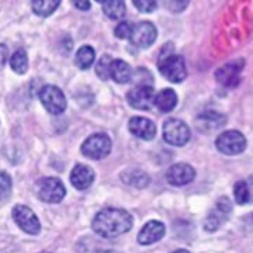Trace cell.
I'll return each instance as SVG.
<instances>
[{
    "label": "cell",
    "instance_id": "1",
    "mask_svg": "<svg viewBox=\"0 0 253 253\" xmlns=\"http://www.w3.org/2000/svg\"><path fill=\"white\" fill-rule=\"evenodd\" d=\"M134 224L131 214L123 208H104L91 222L93 231L101 238H116L126 234Z\"/></svg>",
    "mask_w": 253,
    "mask_h": 253
},
{
    "label": "cell",
    "instance_id": "2",
    "mask_svg": "<svg viewBox=\"0 0 253 253\" xmlns=\"http://www.w3.org/2000/svg\"><path fill=\"white\" fill-rule=\"evenodd\" d=\"M158 68L163 78H166L172 83H181L187 76L186 62L180 55H161L158 61Z\"/></svg>",
    "mask_w": 253,
    "mask_h": 253
},
{
    "label": "cell",
    "instance_id": "3",
    "mask_svg": "<svg viewBox=\"0 0 253 253\" xmlns=\"http://www.w3.org/2000/svg\"><path fill=\"white\" fill-rule=\"evenodd\" d=\"M111 138L104 132L90 135L82 144V154L93 161H100L109 156L111 152Z\"/></svg>",
    "mask_w": 253,
    "mask_h": 253
},
{
    "label": "cell",
    "instance_id": "4",
    "mask_svg": "<svg viewBox=\"0 0 253 253\" xmlns=\"http://www.w3.org/2000/svg\"><path fill=\"white\" fill-rule=\"evenodd\" d=\"M191 131L189 126L177 118H169L163 124V139L173 146H183L190 141Z\"/></svg>",
    "mask_w": 253,
    "mask_h": 253
},
{
    "label": "cell",
    "instance_id": "5",
    "mask_svg": "<svg viewBox=\"0 0 253 253\" xmlns=\"http://www.w3.org/2000/svg\"><path fill=\"white\" fill-rule=\"evenodd\" d=\"M36 191L38 199L44 203H49V204L62 201L65 194H66V189H65L63 183L56 177L41 179L37 183Z\"/></svg>",
    "mask_w": 253,
    "mask_h": 253
},
{
    "label": "cell",
    "instance_id": "6",
    "mask_svg": "<svg viewBox=\"0 0 253 253\" xmlns=\"http://www.w3.org/2000/svg\"><path fill=\"white\" fill-rule=\"evenodd\" d=\"M215 145H217L219 152L234 156V155L242 154L246 149V138L242 132L235 131V129H229L218 136Z\"/></svg>",
    "mask_w": 253,
    "mask_h": 253
},
{
    "label": "cell",
    "instance_id": "7",
    "mask_svg": "<svg viewBox=\"0 0 253 253\" xmlns=\"http://www.w3.org/2000/svg\"><path fill=\"white\" fill-rule=\"evenodd\" d=\"M40 100L46 111L54 116H59L66 110V97L63 91L52 84H46L40 90Z\"/></svg>",
    "mask_w": 253,
    "mask_h": 253
},
{
    "label": "cell",
    "instance_id": "8",
    "mask_svg": "<svg viewBox=\"0 0 253 253\" xmlns=\"http://www.w3.org/2000/svg\"><path fill=\"white\" fill-rule=\"evenodd\" d=\"M13 219L26 234L30 235H38L41 232V224L40 219L37 218L34 214V211L31 208H28L27 206H21L18 204L13 208Z\"/></svg>",
    "mask_w": 253,
    "mask_h": 253
},
{
    "label": "cell",
    "instance_id": "9",
    "mask_svg": "<svg viewBox=\"0 0 253 253\" xmlns=\"http://www.w3.org/2000/svg\"><path fill=\"white\" fill-rule=\"evenodd\" d=\"M156 93L151 84H138L126 94V100L131 107L136 110H149L155 106Z\"/></svg>",
    "mask_w": 253,
    "mask_h": 253
},
{
    "label": "cell",
    "instance_id": "10",
    "mask_svg": "<svg viewBox=\"0 0 253 253\" xmlns=\"http://www.w3.org/2000/svg\"><path fill=\"white\" fill-rule=\"evenodd\" d=\"M156 36H158L156 27L151 21H141L132 27L129 41L132 45L138 46V48H148L154 44Z\"/></svg>",
    "mask_w": 253,
    "mask_h": 253
},
{
    "label": "cell",
    "instance_id": "11",
    "mask_svg": "<svg viewBox=\"0 0 253 253\" xmlns=\"http://www.w3.org/2000/svg\"><path fill=\"white\" fill-rule=\"evenodd\" d=\"M245 61L244 59H238L235 62L226 63L224 66L218 68L215 72V79L218 83L228 86V87H234L241 81V72L244 69Z\"/></svg>",
    "mask_w": 253,
    "mask_h": 253
},
{
    "label": "cell",
    "instance_id": "12",
    "mask_svg": "<svg viewBox=\"0 0 253 253\" xmlns=\"http://www.w3.org/2000/svg\"><path fill=\"white\" fill-rule=\"evenodd\" d=\"M196 177V170L189 163H176L170 166L166 172V180L172 186H186Z\"/></svg>",
    "mask_w": 253,
    "mask_h": 253
},
{
    "label": "cell",
    "instance_id": "13",
    "mask_svg": "<svg viewBox=\"0 0 253 253\" xmlns=\"http://www.w3.org/2000/svg\"><path fill=\"white\" fill-rule=\"evenodd\" d=\"M128 129L132 135L145 141H151L156 135V126L151 120L144 117H132L128 123Z\"/></svg>",
    "mask_w": 253,
    "mask_h": 253
},
{
    "label": "cell",
    "instance_id": "14",
    "mask_svg": "<svg viewBox=\"0 0 253 253\" xmlns=\"http://www.w3.org/2000/svg\"><path fill=\"white\" fill-rule=\"evenodd\" d=\"M166 234V228L161 221H149L144 225V228L138 234V244L139 245H152L161 241Z\"/></svg>",
    "mask_w": 253,
    "mask_h": 253
},
{
    "label": "cell",
    "instance_id": "15",
    "mask_svg": "<svg viewBox=\"0 0 253 253\" xmlns=\"http://www.w3.org/2000/svg\"><path fill=\"white\" fill-rule=\"evenodd\" d=\"M94 181V172L90 166L86 165H76L71 173V183L75 189L87 190Z\"/></svg>",
    "mask_w": 253,
    "mask_h": 253
},
{
    "label": "cell",
    "instance_id": "16",
    "mask_svg": "<svg viewBox=\"0 0 253 253\" xmlns=\"http://www.w3.org/2000/svg\"><path fill=\"white\" fill-rule=\"evenodd\" d=\"M197 123L200 124L199 128L201 131H204V132H212V131L221 128L222 126H225L226 118L225 116H222L219 113L208 111V113H204V114L199 116Z\"/></svg>",
    "mask_w": 253,
    "mask_h": 253
},
{
    "label": "cell",
    "instance_id": "17",
    "mask_svg": "<svg viewBox=\"0 0 253 253\" xmlns=\"http://www.w3.org/2000/svg\"><path fill=\"white\" fill-rule=\"evenodd\" d=\"M121 180L124 181L126 184L128 186H134L136 189H144L146 187L148 184H149V176L146 174L142 170H139V169H128V170H124V172L121 173Z\"/></svg>",
    "mask_w": 253,
    "mask_h": 253
},
{
    "label": "cell",
    "instance_id": "18",
    "mask_svg": "<svg viewBox=\"0 0 253 253\" xmlns=\"http://www.w3.org/2000/svg\"><path fill=\"white\" fill-rule=\"evenodd\" d=\"M177 104V94L173 89H163L156 93L155 97V106L162 113H170Z\"/></svg>",
    "mask_w": 253,
    "mask_h": 253
},
{
    "label": "cell",
    "instance_id": "19",
    "mask_svg": "<svg viewBox=\"0 0 253 253\" xmlns=\"http://www.w3.org/2000/svg\"><path fill=\"white\" fill-rule=\"evenodd\" d=\"M111 79L117 83H128L132 79V71L129 65L123 59H114L111 65Z\"/></svg>",
    "mask_w": 253,
    "mask_h": 253
},
{
    "label": "cell",
    "instance_id": "20",
    "mask_svg": "<svg viewBox=\"0 0 253 253\" xmlns=\"http://www.w3.org/2000/svg\"><path fill=\"white\" fill-rule=\"evenodd\" d=\"M94 49L90 45H83L78 49L76 52V58H75V65L82 69V71H86L89 69L93 62H94Z\"/></svg>",
    "mask_w": 253,
    "mask_h": 253
},
{
    "label": "cell",
    "instance_id": "21",
    "mask_svg": "<svg viewBox=\"0 0 253 253\" xmlns=\"http://www.w3.org/2000/svg\"><path fill=\"white\" fill-rule=\"evenodd\" d=\"M61 0H31L33 11L40 17H48L58 9Z\"/></svg>",
    "mask_w": 253,
    "mask_h": 253
},
{
    "label": "cell",
    "instance_id": "22",
    "mask_svg": "<svg viewBox=\"0 0 253 253\" xmlns=\"http://www.w3.org/2000/svg\"><path fill=\"white\" fill-rule=\"evenodd\" d=\"M103 11L111 20H120L126 16V3L124 0H107L103 3Z\"/></svg>",
    "mask_w": 253,
    "mask_h": 253
},
{
    "label": "cell",
    "instance_id": "23",
    "mask_svg": "<svg viewBox=\"0 0 253 253\" xmlns=\"http://www.w3.org/2000/svg\"><path fill=\"white\" fill-rule=\"evenodd\" d=\"M10 66L11 69L18 75H24L28 71V56L26 49L20 48L17 49L13 56L10 58Z\"/></svg>",
    "mask_w": 253,
    "mask_h": 253
},
{
    "label": "cell",
    "instance_id": "24",
    "mask_svg": "<svg viewBox=\"0 0 253 253\" xmlns=\"http://www.w3.org/2000/svg\"><path fill=\"white\" fill-rule=\"evenodd\" d=\"M234 197H235L236 204H248L251 203V189L249 183L245 180H239L234 187Z\"/></svg>",
    "mask_w": 253,
    "mask_h": 253
},
{
    "label": "cell",
    "instance_id": "25",
    "mask_svg": "<svg viewBox=\"0 0 253 253\" xmlns=\"http://www.w3.org/2000/svg\"><path fill=\"white\" fill-rule=\"evenodd\" d=\"M113 58L110 55H103L96 65V75L101 81H109L111 78V65H113Z\"/></svg>",
    "mask_w": 253,
    "mask_h": 253
},
{
    "label": "cell",
    "instance_id": "26",
    "mask_svg": "<svg viewBox=\"0 0 253 253\" xmlns=\"http://www.w3.org/2000/svg\"><path fill=\"white\" fill-rule=\"evenodd\" d=\"M225 215L226 214L221 212L219 210L211 212V214L206 218V221H204V228H206V231H207V232H214V231H217L218 228H219V225L224 222Z\"/></svg>",
    "mask_w": 253,
    "mask_h": 253
},
{
    "label": "cell",
    "instance_id": "27",
    "mask_svg": "<svg viewBox=\"0 0 253 253\" xmlns=\"http://www.w3.org/2000/svg\"><path fill=\"white\" fill-rule=\"evenodd\" d=\"M132 24H129L128 21H121L120 24H117V27L114 28V34L120 40H126L129 38L131 36V31H132Z\"/></svg>",
    "mask_w": 253,
    "mask_h": 253
},
{
    "label": "cell",
    "instance_id": "28",
    "mask_svg": "<svg viewBox=\"0 0 253 253\" xmlns=\"http://www.w3.org/2000/svg\"><path fill=\"white\" fill-rule=\"evenodd\" d=\"M132 3L142 13H151L156 9V0H132Z\"/></svg>",
    "mask_w": 253,
    "mask_h": 253
},
{
    "label": "cell",
    "instance_id": "29",
    "mask_svg": "<svg viewBox=\"0 0 253 253\" xmlns=\"http://www.w3.org/2000/svg\"><path fill=\"white\" fill-rule=\"evenodd\" d=\"M168 3H169V9L173 13H181L187 9L190 0H168Z\"/></svg>",
    "mask_w": 253,
    "mask_h": 253
},
{
    "label": "cell",
    "instance_id": "30",
    "mask_svg": "<svg viewBox=\"0 0 253 253\" xmlns=\"http://www.w3.org/2000/svg\"><path fill=\"white\" fill-rule=\"evenodd\" d=\"M11 189V177L9 173L0 170V191L1 193H10Z\"/></svg>",
    "mask_w": 253,
    "mask_h": 253
},
{
    "label": "cell",
    "instance_id": "31",
    "mask_svg": "<svg viewBox=\"0 0 253 253\" xmlns=\"http://www.w3.org/2000/svg\"><path fill=\"white\" fill-rule=\"evenodd\" d=\"M217 210H219L224 214H229L231 210H232V203L229 201V199H226V197H221L217 201Z\"/></svg>",
    "mask_w": 253,
    "mask_h": 253
},
{
    "label": "cell",
    "instance_id": "32",
    "mask_svg": "<svg viewBox=\"0 0 253 253\" xmlns=\"http://www.w3.org/2000/svg\"><path fill=\"white\" fill-rule=\"evenodd\" d=\"M9 59V48L4 44H0V69L7 63Z\"/></svg>",
    "mask_w": 253,
    "mask_h": 253
},
{
    "label": "cell",
    "instance_id": "33",
    "mask_svg": "<svg viewBox=\"0 0 253 253\" xmlns=\"http://www.w3.org/2000/svg\"><path fill=\"white\" fill-rule=\"evenodd\" d=\"M73 4L79 10L90 9V0H73Z\"/></svg>",
    "mask_w": 253,
    "mask_h": 253
},
{
    "label": "cell",
    "instance_id": "34",
    "mask_svg": "<svg viewBox=\"0 0 253 253\" xmlns=\"http://www.w3.org/2000/svg\"><path fill=\"white\" fill-rule=\"evenodd\" d=\"M248 183H249V189H251V203H253V177H251V180Z\"/></svg>",
    "mask_w": 253,
    "mask_h": 253
},
{
    "label": "cell",
    "instance_id": "35",
    "mask_svg": "<svg viewBox=\"0 0 253 253\" xmlns=\"http://www.w3.org/2000/svg\"><path fill=\"white\" fill-rule=\"evenodd\" d=\"M172 253H190V252H187L186 249H179V251H173Z\"/></svg>",
    "mask_w": 253,
    "mask_h": 253
},
{
    "label": "cell",
    "instance_id": "36",
    "mask_svg": "<svg viewBox=\"0 0 253 253\" xmlns=\"http://www.w3.org/2000/svg\"><path fill=\"white\" fill-rule=\"evenodd\" d=\"M96 1H99V3H104V1H107V0H96Z\"/></svg>",
    "mask_w": 253,
    "mask_h": 253
}]
</instances>
